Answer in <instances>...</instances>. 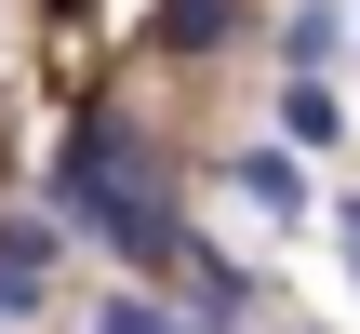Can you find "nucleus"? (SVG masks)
I'll return each instance as SVG.
<instances>
[{"label": "nucleus", "instance_id": "obj_1", "mask_svg": "<svg viewBox=\"0 0 360 334\" xmlns=\"http://www.w3.org/2000/svg\"><path fill=\"white\" fill-rule=\"evenodd\" d=\"M67 241H80V228H67L53 201H27V214H0V281H13V308H27V321L53 308V268H67Z\"/></svg>", "mask_w": 360, "mask_h": 334}, {"label": "nucleus", "instance_id": "obj_2", "mask_svg": "<svg viewBox=\"0 0 360 334\" xmlns=\"http://www.w3.org/2000/svg\"><path fill=\"white\" fill-rule=\"evenodd\" d=\"M227 187H240L254 214H281V228L307 214V161H294V147H240V161H227Z\"/></svg>", "mask_w": 360, "mask_h": 334}, {"label": "nucleus", "instance_id": "obj_3", "mask_svg": "<svg viewBox=\"0 0 360 334\" xmlns=\"http://www.w3.org/2000/svg\"><path fill=\"white\" fill-rule=\"evenodd\" d=\"M334 134H347L334 80H307V67H294V80H281V147H334Z\"/></svg>", "mask_w": 360, "mask_h": 334}, {"label": "nucleus", "instance_id": "obj_4", "mask_svg": "<svg viewBox=\"0 0 360 334\" xmlns=\"http://www.w3.org/2000/svg\"><path fill=\"white\" fill-rule=\"evenodd\" d=\"M227 27H240V0H160V27H147V40H160V54H214Z\"/></svg>", "mask_w": 360, "mask_h": 334}, {"label": "nucleus", "instance_id": "obj_5", "mask_svg": "<svg viewBox=\"0 0 360 334\" xmlns=\"http://www.w3.org/2000/svg\"><path fill=\"white\" fill-rule=\"evenodd\" d=\"M334 40H347V0H294V27H281V54H294L307 80L334 67Z\"/></svg>", "mask_w": 360, "mask_h": 334}, {"label": "nucleus", "instance_id": "obj_6", "mask_svg": "<svg viewBox=\"0 0 360 334\" xmlns=\"http://www.w3.org/2000/svg\"><path fill=\"white\" fill-rule=\"evenodd\" d=\"M94 334H200V321H187V308H160V295H107Z\"/></svg>", "mask_w": 360, "mask_h": 334}, {"label": "nucleus", "instance_id": "obj_7", "mask_svg": "<svg viewBox=\"0 0 360 334\" xmlns=\"http://www.w3.org/2000/svg\"><path fill=\"white\" fill-rule=\"evenodd\" d=\"M334 241H347V268H360V187H347V201H334Z\"/></svg>", "mask_w": 360, "mask_h": 334}]
</instances>
